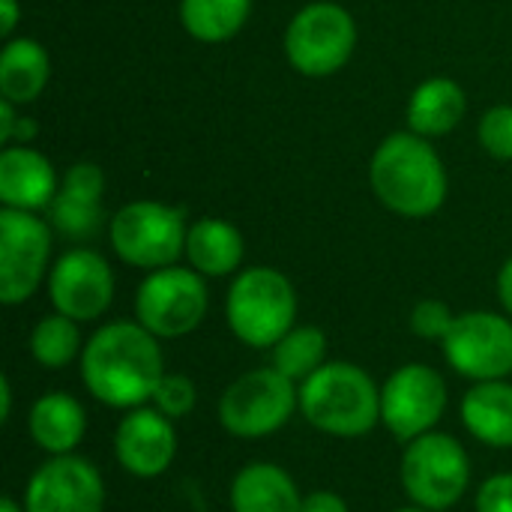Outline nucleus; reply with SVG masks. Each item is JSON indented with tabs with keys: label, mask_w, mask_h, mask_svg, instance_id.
<instances>
[{
	"label": "nucleus",
	"mask_w": 512,
	"mask_h": 512,
	"mask_svg": "<svg viewBox=\"0 0 512 512\" xmlns=\"http://www.w3.org/2000/svg\"><path fill=\"white\" fill-rule=\"evenodd\" d=\"M453 372L480 381H507L512 375V318L498 312L456 315L453 330L441 342Z\"/></svg>",
	"instance_id": "12"
},
{
	"label": "nucleus",
	"mask_w": 512,
	"mask_h": 512,
	"mask_svg": "<svg viewBox=\"0 0 512 512\" xmlns=\"http://www.w3.org/2000/svg\"><path fill=\"white\" fill-rule=\"evenodd\" d=\"M273 369L291 378L294 384H303L309 375H315L327 363V336L321 327H294L288 330L273 348Z\"/></svg>",
	"instance_id": "25"
},
{
	"label": "nucleus",
	"mask_w": 512,
	"mask_h": 512,
	"mask_svg": "<svg viewBox=\"0 0 512 512\" xmlns=\"http://www.w3.org/2000/svg\"><path fill=\"white\" fill-rule=\"evenodd\" d=\"M51 78L48 51L27 36L9 39L0 51V96L15 105H27L42 96Z\"/></svg>",
	"instance_id": "23"
},
{
	"label": "nucleus",
	"mask_w": 512,
	"mask_h": 512,
	"mask_svg": "<svg viewBox=\"0 0 512 512\" xmlns=\"http://www.w3.org/2000/svg\"><path fill=\"white\" fill-rule=\"evenodd\" d=\"M252 0H180V24L198 42H228L249 21Z\"/></svg>",
	"instance_id": "24"
},
{
	"label": "nucleus",
	"mask_w": 512,
	"mask_h": 512,
	"mask_svg": "<svg viewBox=\"0 0 512 512\" xmlns=\"http://www.w3.org/2000/svg\"><path fill=\"white\" fill-rule=\"evenodd\" d=\"M465 111L468 96L453 78H429L408 102V129L423 138H441L462 123Z\"/></svg>",
	"instance_id": "22"
},
{
	"label": "nucleus",
	"mask_w": 512,
	"mask_h": 512,
	"mask_svg": "<svg viewBox=\"0 0 512 512\" xmlns=\"http://www.w3.org/2000/svg\"><path fill=\"white\" fill-rule=\"evenodd\" d=\"M186 216L180 207L159 201H132L108 219L114 255L138 270H162L186 255Z\"/></svg>",
	"instance_id": "5"
},
{
	"label": "nucleus",
	"mask_w": 512,
	"mask_h": 512,
	"mask_svg": "<svg viewBox=\"0 0 512 512\" xmlns=\"http://www.w3.org/2000/svg\"><path fill=\"white\" fill-rule=\"evenodd\" d=\"M456 324V312L444 300H420L411 309V330L426 342H444Z\"/></svg>",
	"instance_id": "29"
},
{
	"label": "nucleus",
	"mask_w": 512,
	"mask_h": 512,
	"mask_svg": "<svg viewBox=\"0 0 512 512\" xmlns=\"http://www.w3.org/2000/svg\"><path fill=\"white\" fill-rule=\"evenodd\" d=\"M51 258V228L30 210H0V303L18 306L30 300Z\"/></svg>",
	"instance_id": "11"
},
{
	"label": "nucleus",
	"mask_w": 512,
	"mask_h": 512,
	"mask_svg": "<svg viewBox=\"0 0 512 512\" xmlns=\"http://www.w3.org/2000/svg\"><path fill=\"white\" fill-rule=\"evenodd\" d=\"M0 512H27V510H24V504H18L15 498H9V495H6V498H3V504H0Z\"/></svg>",
	"instance_id": "37"
},
{
	"label": "nucleus",
	"mask_w": 512,
	"mask_h": 512,
	"mask_svg": "<svg viewBox=\"0 0 512 512\" xmlns=\"http://www.w3.org/2000/svg\"><path fill=\"white\" fill-rule=\"evenodd\" d=\"M60 183L48 156L27 144H9L0 153V201L12 210H45L51 207Z\"/></svg>",
	"instance_id": "17"
},
{
	"label": "nucleus",
	"mask_w": 512,
	"mask_h": 512,
	"mask_svg": "<svg viewBox=\"0 0 512 512\" xmlns=\"http://www.w3.org/2000/svg\"><path fill=\"white\" fill-rule=\"evenodd\" d=\"M300 512H348V504H345L342 495L327 492V489H318V492L303 495V507H300Z\"/></svg>",
	"instance_id": "31"
},
{
	"label": "nucleus",
	"mask_w": 512,
	"mask_h": 512,
	"mask_svg": "<svg viewBox=\"0 0 512 512\" xmlns=\"http://www.w3.org/2000/svg\"><path fill=\"white\" fill-rule=\"evenodd\" d=\"M102 192H105V174L99 165L93 162L72 165L63 174L60 189L48 207L54 231L75 243L93 240L105 225Z\"/></svg>",
	"instance_id": "16"
},
{
	"label": "nucleus",
	"mask_w": 512,
	"mask_h": 512,
	"mask_svg": "<svg viewBox=\"0 0 512 512\" xmlns=\"http://www.w3.org/2000/svg\"><path fill=\"white\" fill-rule=\"evenodd\" d=\"M225 321L231 333L255 348H273L297 324V291L276 267L240 270L225 297Z\"/></svg>",
	"instance_id": "4"
},
{
	"label": "nucleus",
	"mask_w": 512,
	"mask_h": 512,
	"mask_svg": "<svg viewBox=\"0 0 512 512\" xmlns=\"http://www.w3.org/2000/svg\"><path fill=\"white\" fill-rule=\"evenodd\" d=\"M12 417V381L3 375L0 378V423H9Z\"/></svg>",
	"instance_id": "36"
},
{
	"label": "nucleus",
	"mask_w": 512,
	"mask_h": 512,
	"mask_svg": "<svg viewBox=\"0 0 512 512\" xmlns=\"http://www.w3.org/2000/svg\"><path fill=\"white\" fill-rule=\"evenodd\" d=\"M480 147L495 159H512V105H495L483 114L477 129Z\"/></svg>",
	"instance_id": "28"
},
{
	"label": "nucleus",
	"mask_w": 512,
	"mask_h": 512,
	"mask_svg": "<svg viewBox=\"0 0 512 512\" xmlns=\"http://www.w3.org/2000/svg\"><path fill=\"white\" fill-rule=\"evenodd\" d=\"M15 120H18V114H15V102H9L6 96H0V141H3V144H9Z\"/></svg>",
	"instance_id": "33"
},
{
	"label": "nucleus",
	"mask_w": 512,
	"mask_h": 512,
	"mask_svg": "<svg viewBox=\"0 0 512 512\" xmlns=\"http://www.w3.org/2000/svg\"><path fill=\"white\" fill-rule=\"evenodd\" d=\"M357 48V24L351 12L333 0L303 6L285 30V57L306 78L336 75Z\"/></svg>",
	"instance_id": "8"
},
{
	"label": "nucleus",
	"mask_w": 512,
	"mask_h": 512,
	"mask_svg": "<svg viewBox=\"0 0 512 512\" xmlns=\"http://www.w3.org/2000/svg\"><path fill=\"white\" fill-rule=\"evenodd\" d=\"M447 411V381L426 363L399 366L381 387V426L402 444L435 432Z\"/></svg>",
	"instance_id": "10"
},
{
	"label": "nucleus",
	"mask_w": 512,
	"mask_h": 512,
	"mask_svg": "<svg viewBox=\"0 0 512 512\" xmlns=\"http://www.w3.org/2000/svg\"><path fill=\"white\" fill-rule=\"evenodd\" d=\"M210 309V291L192 267L153 270L135 291V321L156 339H183L201 327Z\"/></svg>",
	"instance_id": "9"
},
{
	"label": "nucleus",
	"mask_w": 512,
	"mask_h": 512,
	"mask_svg": "<svg viewBox=\"0 0 512 512\" xmlns=\"http://www.w3.org/2000/svg\"><path fill=\"white\" fill-rule=\"evenodd\" d=\"M300 414L333 438H363L381 426V387L348 360H327L300 384Z\"/></svg>",
	"instance_id": "3"
},
{
	"label": "nucleus",
	"mask_w": 512,
	"mask_h": 512,
	"mask_svg": "<svg viewBox=\"0 0 512 512\" xmlns=\"http://www.w3.org/2000/svg\"><path fill=\"white\" fill-rule=\"evenodd\" d=\"M156 411H162L168 420H183L195 411L198 405V387L192 378L186 375H177V372H165V378L159 381L156 393H153V402H150Z\"/></svg>",
	"instance_id": "27"
},
{
	"label": "nucleus",
	"mask_w": 512,
	"mask_h": 512,
	"mask_svg": "<svg viewBox=\"0 0 512 512\" xmlns=\"http://www.w3.org/2000/svg\"><path fill=\"white\" fill-rule=\"evenodd\" d=\"M300 411V384L267 369H252L231 381L219 399V423L234 438H267Z\"/></svg>",
	"instance_id": "7"
},
{
	"label": "nucleus",
	"mask_w": 512,
	"mask_h": 512,
	"mask_svg": "<svg viewBox=\"0 0 512 512\" xmlns=\"http://www.w3.org/2000/svg\"><path fill=\"white\" fill-rule=\"evenodd\" d=\"M48 297L54 312L78 324L96 321L114 300V270L96 249H69L48 273Z\"/></svg>",
	"instance_id": "13"
},
{
	"label": "nucleus",
	"mask_w": 512,
	"mask_h": 512,
	"mask_svg": "<svg viewBox=\"0 0 512 512\" xmlns=\"http://www.w3.org/2000/svg\"><path fill=\"white\" fill-rule=\"evenodd\" d=\"M477 512H512V474L489 477L477 492Z\"/></svg>",
	"instance_id": "30"
},
{
	"label": "nucleus",
	"mask_w": 512,
	"mask_h": 512,
	"mask_svg": "<svg viewBox=\"0 0 512 512\" xmlns=\"http://www.w3.org/2000/svg\"><path fill=\"white\" fill-rule=\"evenodd\" d=\"M231 512H300L303 495L288 471L273 462H249L231 480Z\"/></svg>",
	"instance_id": "19"
},
{
	"label": "nucleus",
	"mask_w": 512,
	"mask_h": 512,
	"mask_svg": "<svg viewBox=\"0 0 512 512\" xmlns=\"http://www.w3.org/2000/svg\"><path fill=\"white\" fill-rule=\"evenodd\" d=\"M36 132H39V126H36V120L33 117H18L15 120V126H12V138H9V144L15 141V144H30L33 138H36ZM6 144V147H9Z\"/></svg>",
	"instance_id": "34"
},
{
	"label": "nucleus",
	"mask_w": 512,
	"mask_h": 512,
	"mask_svg": "<svg viewBox=\"0 0 512 512\" xmlns=\"http://www.w3.org/2000/svg\"><path fill=\"white\" fill-rule=\"evenodd\" d=\"M27 432L33 444L48 456H69L78 450L87 432V414L72 393H42L27 414Z\"/></svg>",
	"instance_id": "18"
},
{
	"label": "nucleus",
	"mask_w": 512,
	"mask_h": 512,
	"mask_svg": "<svg viewBox=\"0 0 512 512\" xmlns=\"http://www.w3.org/2000/svg\"><path fill=\"white\" fill-rule=\"evenodd\" d=\"M81 381L87 393L117 411H132L153 402L165 378L159 339L138 321L102 324L81 351Z\"/></svg>",
	"instance_id": "1"
},
{
	"label": "nucleus",
	"mask_w": 512,
	"mask_h": 512,
	"mask_svg": "<svg viewBox=\"0 0 512 512\" xmlns=\"http://www.w3.org/2000/svg\"><path fill=\"white\" fill-rule=\"evenodd\" d=\"M84 342H81V330L78 321L54 312L36 321L33 333H30V357L42 366V369H66L75 360H81Z\"/></svg>",
	"instance_id": "26"
},
{
	"label": "nucleus",
	"mask_w": 512,
	"mask_h": 512,
	"mask_svg": "<svg viewBox=\"0 0 512 512\" xmlns=\"http://www.w3.org/2000/svg\"><path fill=\"white\" fill-rule=\"evenodd\" d=\"M375 198L405 219H426L447 201V168L429 138L417 132L387 135L369 162Z\"/></svg>",
	"instance_id": "2"
},
{
	"label": "nucleus",
	"mask_w": 512,
	"mask_h": 512,
	"mask_svg": "<svg viewBox=\"0 0 512 512\" xmlns=\"http://www.w3.org/2000/svg\"><path fill=\"white\" fill-rule=\"evenodd\" d=\"M27 512H102L105 483L93 462L78 453L48 456L24 489Z\"/></svg>",
	"instance_id": "14"
},
{
	"label": "nucleus",
	"mask_w": 512,
	"mask_h": 512,
	"mask_svg": "<svg viewBox=\"0 0 512 512\" xmlns=\"http://www.w3.org/2000/svg\"><path fill=\"white\" fill-rule=\"evenodd\" d=\"M462 423L474 441L492 450H512V384L480 381L462 399Z\"/></svg>",
	"instance_id": "20"
},
{
	"label": "nucleus",
	"mask_w": 512,
	"mask_h": 512,
	"mask_svg": "<svg viewBox=\"0 0 512 512\" xmlns=\"http://www.w3.org/2000/svg\"><path fill=\"white\" fill-rule=\"evenodd\" d=\"M18 24V0H0V36H12Z\"/></svg>",
	"instance_id": "35"
},
{
	"label": "nucleus",
	"mask_w": 512,
	"mask_h": 512,
	"mask_svg": "<svg viewBox=\"0 0 512 512\" xmlns=\"http://www.w3.org/2000/svg\"><path fill=\"white\" fill-rule=\"evenodd\" d=\"M498 300H501L504 312L512 318V258H507V264L498 273Z\"/></svg>",
	"instance_id": "32"
},
{
	"label": "nucleus",
	"mask_w": 512,
	"mask_h": 512,
	"mask_svg": "<svg viewBox=\"0 0 512 512\" xmlns=\"http://www.w3.org/2000/svg\"><path fill=\"white\" fill-rule=\"evenodd\" d=\"M243 252H246L243 234L228 219L204 216V219H198V222L189 225V234H186V261L201 276L219 279V276L237 273L240 270V261H243Z\"/></svg>",
	"instance_id": "21"
},
{
	"label": "nucleus",
	"mask_w": 512,
	"mask_h": 512,
	"mask_svg": "<svg viewBox=\"0 0 512 512\" xmlns=\"http://www.w3.org/2000/svg\"><path fill=\"white\" fill-rule=\"evenodd\" d=\"M114 456L129 477L156 480L177 456V429L153 405L126 411L114 432Z\"/></svg>",
	"instance_id": "15"
},
{
	"label": "nucleus",
	"mask_w": 512,
	"mask_h": 512,
	"mask_svg": "<svg viewBox=\"0 0 512 512\" xmlns=\"http://www.w3.org/2000/svg\"><path fill=\"white\" fill-rule=\"evenodd\" d=\"M393 512H432V510H426V507H417V504H408V507H399V510H393Z\"/></svg>",
	"instance_id": "38"
},
{
	"label": "nucleus",
	"mask_w": 512,
	"mask_h": 512,
	"mask_svg": "<svg viewBox=\"0 0 512 512\" xmlns=\"http://www.w3.org/2000/svg\"><path fill=\"white\" fill-rule=\"evenodd\" d=\"M399 480L411 504L444 512L471 489V459L453 435L435 429L405 444Z\"/></svg>",
	"instance_id": "6"
}]
</instances>
